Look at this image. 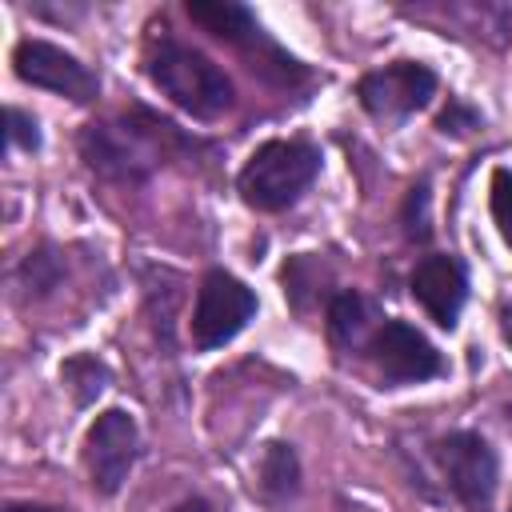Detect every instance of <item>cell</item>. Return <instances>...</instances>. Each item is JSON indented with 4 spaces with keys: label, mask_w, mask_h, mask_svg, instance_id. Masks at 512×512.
Wrapping results in <instances>:
<instances>
[{
    "label": "cell",
    "mask_w": 512,
    "mask_h": 512,
    "mask_svg": "<svg viewBox=\"0 0 512 512\" xmlns=\"http://www.w3.org/2000/svg\"><path fill=\"white\" fill-rule=\"evenodd\" d=\"M144 68H148V80L196 120H216L220 112L232 108V80L204 52L172 36H160L148 44Z\"/></svg>",
    "instance_id": "1"
},
{
    "label": "cell",
    "mask_w": 512,
    "mask_h": 512,
    "mask_svg": "<svg viewBox=\"0 0 512 512\" xmlns=\"http://www.w3.org/2000/svg\"><path fill=\"white\" fill-rule=\"evenodd\" d=\"M316 172H320V152L308 140H268L248 156L236 184L244 204L260 212H280L308 192Z\"/></svg>",
    "instance_id": "2"
},
{
    "label": "cell",
    "mask_w": 512,
    "mask_h": 512,
    "mask_svg": "<svg viewBox=\"0 0 512 512\" xmlns=\"http://www.w3.org/2000/svg\"><path fill=\"white\" fill-rule=\"evenodd\" d=\"M188 16H192L204 32H212L216 40H228V44H236L244 56H252V68H256L260 76H268V80H276V84H296V80H304V68H300L284 48H276V40L264 36V28L252 20L248 8L228 4V0H208V4L196 0V4H188Z\"/></svg>",
    "instance_id": "3"
},
{
    "label": "cell",
    "mask_w": 512,
    "mask_h": 512,
    "mask_svg": "<svg viewBox=\"0 0 512 512\" xmlns=\"http://www.w3.org/2000/svg\"><path fill=\"white\" fill-rule=\"evenodd\" d=\"M256 316V296L248 284H240L228 272H208L200 280L196 292V308H192V344L200 352L228 344L248 320Z\"/></svg>",
    "instance_id": "4"
},
{
    "label": "cell",
    "mask_w": 512,
    "mask_h": 512,
    "mask_svg": "<svg viewBox=\"0 0 512 512\" xmlns=\"http://www.w3.org/2000/svg\"><path fill=\"white\" fill-rule=\"evenodd\" d=\"M136 448H140V432L124 408H108L96 416V424L88 428V440H84V464H88L92 488L100 496L120 492V484L128 480V472L136 464Z\"/></svg>",
    "instance_id": "5"
},
{
    "label": "cell",
    "mask_w": 512,
    "mask_h": 512,
    "mask_svg": "<svg viewBox=\"0 0 512 512\" xmlns=\"http://www.w3.org/2000/svg\"><path fill=\"white\" fill-rule=\"evenodd\" d=\"M436 92V76L432 68L424 64H412V60H400V64H388L380 72H368L360 84H356V96L360 104L376 116V120H404L412 112H420Z\"/></svg>",
    "instance_id": "6"
},
{
    "label": "cell",
    "mask_w": 512,
    "mask_h": 512,
    "mask_svg": "<svg viewBox=\"0 0 512 512\" xmlns=\"http://www.w3.org/2000/svg\"><path fill=\"white\" fill-rule=\"evenodd\" d=\"M372 364L384 384H420L444 372L440 352L404 320H384L372 336Z\"/></svg>",
    "instance_id": "7"
},
{
    "label": "cell",
    "mask_w": 512,
    "mask_h": 512,
    "mask_svg": "<svg viewBox=\"0 0 512 512\" xmlns=\"http://www.w3.org/2000/svg\"><path fill=\"white\" fill-rule=\"evenodd\" d=\"M12 64H16V76H20L24 84L48 88V92L68 96V100H76V104H88V100H96V92H100L96 76H92L72 52L56 48V44H48V40H24V44H16Z\"/></svg>",
    "instance_id": "8"
},
{
    "label": "cell",
    "mask_w": 512,
    "mask_h": 512,
    "mask_svg": "<svg viewBox=\"0 0 512 512\" xmlns=\"http://www.w3.org/2000/svg\"><path fill=\"white\" fill-rule=\"evenodd\" d=\"M440 468L448 476V488L468 504V508H488L496 492V452L488 448L484 436L476 432H448L436 444Z\"/></svg>",
    "instance_id": "9"
},
{
    "label": "cell",
    "mask_w": 512,
    "mask_h": 512,
    "mask_svg": "<svg viewBox=\"0 0 512 512\" xmlns=\"http://www.w3.org/2000/svg\"><path fill=\"white\" fill-rule=\"evenodd\" d=\"M412 296L440 328H456V316L468 300V276L456 256H424L412 272Z\"/></svg>",
    "instance_id": "10"
},
{
    "label": "cell",
    "mask_w": 512,
    "mask_h": 512,
    "mask_svg": "<svg viewBox=\"0 0 512 512\" xmlns=\"http://www.w3.org/2000/svg\"><path fill=\"white\" fill-rule=\"evenodd\" d=\"M296 476H300L296 452L288 444H268V452L260 460V488H264V496H272V500L292 496L296 492Z\"/></svg>",
    "instance_id": "11"
},
{
    "label": "cell",
    "mask_w": 512,
    "mask_h": 512,
    "mask_svg": "<svg viewBox=\"0 0 512 512\" xmlns=\"http://www.w3.org/2000/svg\"><path fill=\"white\" fill-rule=\"evenodd\" d=\"M368 328V300L360 292H340L328 308V332L336 344H360Z\"/></svg>",
    "instance_id": "12"
},
{
    "label": "cell",
    "mask_w": 512,
    "mask_h": 512,
    "mask_svg": "<svg viewBox=\"0 0 512 512\" xmlns=\"http://www.w3.org/2000/svg\"><path fill=\"white\" fill-rule=\"evenodd\" d=\"M64 384L72 388L76 404H88V400H96V396L104 392L108 368H104L100 360H92V356H72V360L64 364Z\"/></svg>",
    "instance_id": "13"
},
{
    "label": "cell",
    "mask_w": 512,
    "mask_h": 512,
    "mask_svg": "<svg viewBox=\"0 0 512 512\" xmlns=\"http://www.w3.org/2000/svg\"><path fill=\"white\" fill-rule=\"evenodd\" d=\"M492 216H496L504 240H512V172L508 168L492 172Z\"/></svg>",
    "instance_id": "14"
},
{
    "label": "cell",
    "mask_w": 512,
    "mask_h": 512,
    "mask_svg": "<svg viewBox=\"0 0 512 512\" xmlns=\"http://www.w3.org/2000/svg\"><path fill=\"white\" fill-rule=\"evenodd\" d=\"M436 128L448 136H464V132H472V128H480V116L468 108V104H460V100H452L444 112H440V120H436Z\"/></svg>",
    "instance_id": "15"
},
{
    "label": "cell",
    "mask_w": 512,
    "mask_h": 512,
    "mask_svg": "<svg viewBox=\"0 0 512 512\" xmlns=\"http://www.w3.org/2000/svg\"><path fill=\"white\" fill-rule=\"evenodd\" d=\"M8 140H12L16 148H24V152L40 148V132H36V120H32V116H24L20 108H8Z\"/></svg>",
    "instance_id": "16"
},
{
    "label": "cell",
    "mask_w": 512,
    "mask_h": 512,
    "mask_svg": "<svg viewBox=\"0 0 512 512\" xmlns=\"http://www.w3.org/2000/svg\"><path fill=\"white\" fill-rule=\"evenodd\" d=\"M4 512H64V508H48V504H8Z\"/></svg>",
    "instance_id": "17"
},
{
    "label": "cell",
    "mask_w": 512,
    "mask_h": 512,
    "mask_svg": "<svg viewBox=\"0 0 512 512\" xmlns=\"http://www.w3.org/2000/svg\"><path fill=\"white\" fill-rule=\"evenodd\" d=\"M172 512H212V508H208L204 500H184V504H176Z\"/></svg>",
    "instance_id": "18"
},
{
    "label": "cell",
    "mask_w": 512,
    "mask_h": 512,
    "mask_svg": "<svg viewBox=\"0 0 512 512\" xmlns=\"http://www.w3.org/2000/svg\"><path fill=\"white\" fill-rule=\"evenodd\" d=\"M500 328H504V340L512 344V308H504V316H500Z\"/></svg>",
    "instance_id": "19"
},
{
    "label": "cell",
    "mask_w": 512,
    "mask_h": 512,
    "mask_svg": "<svg viewBox=\"0 0 512 512\" xmlns=\"http://www.w3.org/2000/svg\"><path fill=\"white\" fill-rule=\"evenodd\" d=\"M508 512H512V508H508Z\"/></svg>",
    "instance_id": "20"
}]
</instances>
